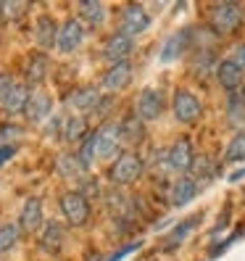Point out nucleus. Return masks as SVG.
<instances>
[{"label":"nucleus","instance_id":"4c0bfd02","mask_svg":"<svg viewBox=\"0 0 245 261\" xmlns=\"http://www.w3.org/2000/svg\"><path fill=\"white\" fill-rule=\"evenodd\" d=\"M87 261H108V258H103L100 253H90V256H87Z\"/></svg>","mask_w":245,"mask_h":261},{"label":"nucleus","instance_id":"b1692460","mask_svg":"<svg viewBox=\"0 0 245 261\" xmlns=\"http://www.w3.org/2000/svg\"><path fill=\"white\" fill-rule=\"evenodd\" d=\"M185 42H187V32H177V35H172L169 40H166L164 48H161V61H164V64L179 58L182 50H185Z\"/></svg>","mask_w":245,"mask_h":261},{"label":"nucleus","instance_id":"4468645a","mask_svg":"<svg viewBox=\"0 0 245 261\" xmlns=\"http://www.w3.org/2000/svg\"><path fill=\"white\" fill-rule=\"evenodd\" d=\"M64 240H66V232H64V224L50 219L42 224V232H40V248L45 253H58L61 248H64Z\"/></svg>","mask_w":245,"mask_h":261},{"label":"nucleus","instance_id":"1a4fd4ad","mask_svg":"<svg viewBox=\"0 0 245 261\" xmlns=\"http://www.w3.org/2000/svg\"><path fill=\"white\" fill-rule=\"evenodd\" d=\"M166 161H169V169L172 172H190V166L195 161L193 156V143L187 140V137H179V140L169 148V156H166Z\"/></svg>","mask_w":245,"mask_h":261},{"label":"nucleus","instance_id":"f8f14e48","mask_svg":"<svg viewBox=\"0 0 245 261\" xmlns=\"http://www.w3.org/2000/svg\"><path fill=\"white\" fill-rule=\"evenodd\" d=\"M42 201L37 195L26 198L24 206H21V214H19V227L24 229V232H37V229H42Z\"/></svg>","mask_w":245,"mask_h":261},{"label":"nucleus","instance_id":"7ed1b4c3","mask_svg":"<svg viewBox=\"0 0 245 261\" xmlns=\"http://www.w3.org/2000/svg\"><path fill=\"white\" fill-rule=\"evenodd\" d=\"M61 214L71 227H82L90 219V201L79 190H69L61 195Z\"/></svg>","mask_w":245,"mask_h":261},{"label":"nucleus","instance_id":"f03ea898","mask_svg":"<svg viewBox=\"0 0 245 261\" xmlns=\"http://www.w3.org/2000/svg\"><path fill=\"white\" fill-rule=\"evenodd\" d=\"M143 169H145V164L137 153H121V156L111 164L108 177H111V182H116V185H132V182L140 179Z\"/></svg>","mask_w":245,"mask_h":261},{"label":"nucleus","instance_id":"dca6fc26","mask_svg":"<svg viewBox=\"0 0 245 261\" xmlns=\"http://www.w3.org/2000/svg\"><path fill=\"white\" fill-rule=\"evenodd\" d=\"M134 50V42L132 37L121 35V32H114L108 40H105V48H103V56L111 61V64H121V61H127L129 53Z\"/></svg>","mask_w":245,"mask_h":261},{"label":"nucleus","instance_id":"2f4dec72","mask_svg":"<svg viewBox=\"0 0 245 261\" xmlns=\"http://www.w3.org/2000/svg\"><path fill=\"white\" fill-rule=\"evenodd\" d=\"M16 140H21V129L16 124L0 127V145H16Z\"/></svg>","mask_w":245,"mask_h":261},{"label":"nucleus","instance_id":"c756f323","mask_svg":"<svg viewBox=\"0 0 245 261\" xmlns=\"http://www.w3.org/2000/svg\"><path fill=\"white\" fill-rule=\"evenodd\" d=\"M198 222H201V217H190V219H185L182 224H177V229H174V232H172L169 238H166V245H169V248H174V245H177L179 240H185V238L190 235V229H193Z\"/></svg>","mask_w":245,"mask_h":261},{"label":"nucleus","instance_id":"9b49d317","mask_svg":"<svg viewBox=\"0 0 245 261\" xmlns=\"http://www.w3.org/2000/svg\"><path fill=\"white\" fill-rule=\"evenodd\" d=\"M53 114V98L48 93H42V90H35L32 95H29V103L24 109V116L32 121V124H40Z\"/></svg>","mask_w":245,"mask_h":261},{"label":"nucleus","instance_id":"cd10ccee","mask_svg":"<svg viewBox=\"0 0 245 261\" xmlns=\"http://www.w3.org/2000/svg\"><path fill=\"white\" fill-rule=\"evenodd\" d=\"M227 161H245V132H237L224 150Z\"/></svg>","mask_w":245,"mask_h":261},{"label":"nucleus","instance_id":"7c9ffc66","mask_svg":"<svg viewBox=\"0 0 245 261\" xmlns=\"http://www.w3.org/2000/svg\"><path fill=\"white\" fill-rule=\"evenodd\" d=\"M29 11V6L26 3H0V13H3V19H8V21H19L24 13Z\"/></svg>","mask_w":245,"mask_h":261},{"label":"nucleus","instance_id":"473e14b6","mask_svg":"<svg viewBox=\"0 0 245 261\" xmlns=\"http://www.w3.org/2000/svg\"><path fill=\"white\" fill-rule=\"evenodd\" d=\"M16 87V82H13L11 74H0V106L6 103V98L11 95V90Z\"/></svg>","mask_w":245,"mask_h":261},{"label":"nucleus","instance_id":"6ab92c4d","mask_svg":"<svg viewBox=\"0 0 245 261\" xmlns=\"http://www.w3.org/2000/svg\"><path fill=\"white\" fill-rule=\"evenodd\" d=\"M195 195H198V179H193V177H179L174 185H172V206H177V208L187 206Z\"/></svg>","mask_w":245,"mask_h":261},{"label":"nucleus","instance_id":"72a5a7b5","mask_svg":"<svg viewBox=\"0 0 245 261\" xmlns=\"http://www.w3.org/2000/svg\"><path fill=\"white\" fill-rule=\"evenodd\" d=\"M64 124H66V119L50 116V119H48V124H45V135H48V137H53V135H64Z\"/></svg>","mask_w":245,"mask_h":261},{"label":"nucleus","instance_id":"a211bd4d","mask_svg":"<svg viewBox=\"0 0 245 261\" xmlns=\"http://www.w3.org/2000/svg\"><path fill=\"white\" fill-rule=\"evenodd\" d=\"M56 40H58V27L50 16H40L35 21V42L40 45L42 50L56 48Z\"/></svg>","mask_w":245,"mask_h":261},{"label":"nucleus","instance_id":"9d476101","mask_svg":"<svg viewBox=\"0 0 245 261\" xmlns=\"http://www.w3.org/2000/svg\"><path fill=\"white\" fill-rule=\"evenodd\" d=\"M100 100H103V93H100L98 87H93V85L79 87V90H74V93L69 95V106H71L74 111H79V116L82 114H90V111H98Z\"/></svg>","mask_w":245,"mask_h":261},{"label":"nucleus","instance_id":"393cba45","mask_svg":"<svg viewBox=\"0 0 245 261\" xmlns=\"http://www.w3.org/2000/svg\"><path fill=\"white\" fill-rule=\"evenodd\" d=\"M19 235H21V227L19 224H0V253H8L13 245L19 243Z\"/></svg>","mask_w":245,"mask_h":261},{"label":"nucleus","instance_id":"412c9836","mask_svg":"<svg viewBox=\"0 0 245 261\" xmlns=\"http://www.w3.org/2000/svg\"><path fill=\"white\" fill-rule=\"evenodd\" d=\"M56 169H58V174H64V177H79L85 172V164L79 161L76 153H61L56 159Z\"/></svg>","mask_w":245,"mask_h":261},{"label":"nucleus","instance_id":"f257e3e1","mask_svg":"<svg viewBox=\"0 0 245 261\" xmlns=\"http://www.w3.org/2000/svg\"><path fill=\"white\" fill-rule=\"evenodd\" d=\"M245 24V8L240 3H219L211 11V27L219 35H232Z\"/></svg>","mask_w":245,"mask_h":261},{"label":"nucleus","instance_id":"c9c22d12","mask_svg":"<svg viewBox=\"0 0 245 261\" xmlns=\"http://www.w3.org/2000/svg\"><path fill=\"white\" fill-rule=\"evenodd\" d=\"M13 153H16V145H0V164L8 161Z\"/></svg>","mask_w":245,"mask_h":261},{"label":"nucleus","instance_id":"39448f33","mask_svg":"<svg viewBox=\"0 0 245 261\" xmlns=\"http://www.w3.org/2000/svg\"><path fill=\"white\" fill-rule=\"evenodd\" d=\"M203 114V103L198 95H193L190 90H177L174 93V116L182 124H193Z\"/></svg>","mask_w":245,"mask_h":261},{"label":"nucleus","instance_id":"4be33fe9","mask_svg":"<svg viewBox=\"0 0 245 261\" xmlns=\"http://www.w3.org/2000/svg\"><path fill=\"white\" fill-rule=\"evenodd\" d=\"M90 132H87V119L85 116H71V119H66V124H64V140L66 143H79V140H85Z\"/></svg>","mask_w":245,"mask_h":261},{"label":"nucleus","instance_id":"f3484780","mask_svg":"<svg viewBox=\"0 0 245 261\" xmlns=\"http://www.w3.org/2000/svg\"><path fill=\"white\" fill-rule=\"evenodd\" d=\"M45 74H48V56H45L42 50L29 53L26 64H24L26 85H42V82H45Z\"/></svg>","mask_w":245,"mask_h":261},{"label":"nucleus","instance_id":"5701e85b","mask_svg":"<svg viewBox=\"0 0 245 261\" xmlns=\"http://www.w3.org/2000/svg\"><path fill=\"white\" fill-rule=\"evenodd\" d=\"M79 16L90 27H100L105 21V8H103V3H98V0H85V3H79Z\"/></svg>","mask_w":245,"mask_h":261},{"label":"nucleus","instance_id":"c85d7f7f","mask_svg":"<svg viewBox=\"0 0 245 261\" xmlns=\"http://www.w3.org/2000/svg\"><path fill=\"white\" fill-rule=\"evenodd\" d=\"M190 172H193L198 179H203V182H206V179H211L213 174H216V164H213L208 156H203V159H195V161H193Z\"/></svg>","mask_w":245,"mask_h":261},{"label":"nucleus","instance_id":"aec40b11","mask_svg":"<svg viewBox=\"0 0 245 261\" xmlns=\"http://www.w3.org/2000/svg\"><path fill=\"white\" fill-rule=\"evenodd\" d=\"M29 87L26 85H16L11 90V95L6 98V103L0 106V109H3L6 114H24V109H26V103H29Z\"/></svg>","mask_w":245,"mask_h":261},{"label":"nucleus","instance_id":"bb28decb","mask_svg":"<svg viewBox=\"0 0 245 261\" xmlns=\"http://www.w3.org/2000/svg\"><path fill=\"white\" fill-rule=\"evenodd\" d=\"M76 156H79V161L85 164V169L93 166V161L98 159V153H95V132H90L82 140V145L76 148Z\"/></svg>","mask_w":245,"mask_h":261},{"label":"nucleus","instance_id":"a878e982","mask_svg":"<svg viewBox=\"0 0 245 261\" xmlns=\"http://www.w3.org/2000/svg\"><path fill=\"white\" fill-rule=\"evenodd\" d=\"M119 132H121V137H127L129 143H137L143 137V119L140 116H127L124 121L119 124Z\"/></svg>","mask_w":245,"mask_h":261},{"label":"nucleus","instance_id":"20e7f679","mask_svg":"<svg viewBox=\"0 0 245 261\" xmlns=\"http://www.w3.org/2000/svg\"><path fill=\"white\" fill-rule=\"evenodd\" d=\"M150 27V16H148V11L143 6H124L121 8V16H119V32L121 35H127V37H137V35H143L145 29Z\"/></svg>","mask_w":245,"mask_h":261},{"label":"nucleus","instance_id":"ddd939ff","mask_svg":"<svg viewBox=\"0 0 245 261\" xmlns=\"http://www.w3.org/2000/svg\"><path fill=\"white\" fill-rule=\"evenodd\" d=\"M132 82V66L129 61H121V64H111L108 71L103 74V90H108V93H116V90H124L127 85Z\"/></svg>","mask_w":245,"mask_h":261},{"label":"nucleus","instance_id":"e433bc0d","mask_svg":"<svg viewBox=\"0 0 245 261\" xmlns=\"http://www.w3.org/2000/svg\"><path fill=\"white\" fill-rule=\"evenodd\" d=\"M237 98H240V103H242V109H245V82L240 85V90H237Z\"/></svg>","mask_w":245,"mask_h":261},{"label":"nucleus","instance_id":"6e6552de","mask_svg":"<svg viewBox=\"0 0 245 261\" xmlns=\"http://www.w3.org/2000/svg\"><path fill=\"white\" fill-rule=\"evenodd\" d=\"M119 140H121V132H119V124H111L105 121L103 127L95 129V153L98 159H108L119 150Z\"/></svg>","mask_w":245,"mask_h":261},{"label":"nucleus","instance_id":"423d86ee","mask_svg":"<svg viewBox=\"0 0 245 261\" xmlns=\"http://www.w3.org/2000/svg\"><path fill=\"white\" fill-rule=\"evenodd\" d=\"M85 40V27L79 19H69L58 27V40H56V48L61 53H74L76 48L82 45Z\"/></svg>","mask_w":245,"mask_h":261},{"label":"nucleus","instance_id":"f704fd0d","mask_svg":"<svg viewBox=\"0 0 245 261\" xmlns=\"http://www.w3.org/2000/svg\"><path fill=\"white\" fill-rule=\"evenodd\" d=\"M229 61H235L240 69H245V45H237V48L232 50V56H229Z\"/></svg>","mask_w":245,"mask_h":261},{"label":"nucleus","instance_id":"2eb2a0df","mask_svg":"<svg viewBox=\"0 0 245 261\" xmlns=\"http://www.w3.org/2000/svg\"><path fill=\"white\" fill-rule=\"evenodd\" d=\"M216 80L219 85L227 90V93H237L240 85L245 82V69H240L235 61H219V66H216Z\"/></svg>","mask_w":245,"mask_h":261},{"label":"nucleus","instance_id":"0eeeda50","mask_svg":"<svg viewBox=\"0 0 245 261\" xmlns=\"http://www.w3.org/2000/svg\"><path fill=\"white\" fill-rule=\"evenodd\" d=\"M134 114L140 116L143 121H153L164 114V95L153 87H145L140 95H137V103H134Z\"/></svg>","mask_w":245,"mask_h":261}]
</instances>
